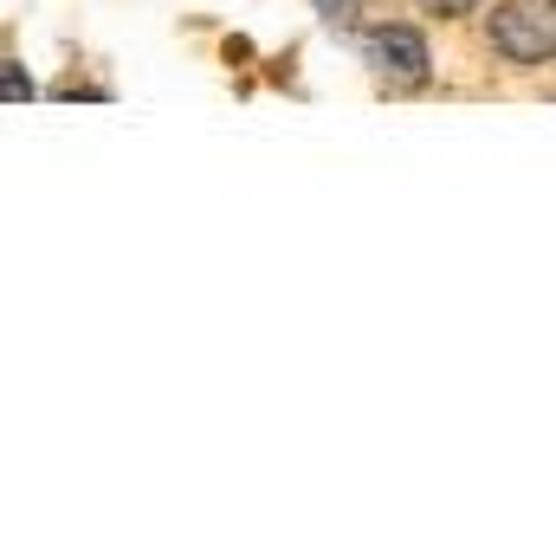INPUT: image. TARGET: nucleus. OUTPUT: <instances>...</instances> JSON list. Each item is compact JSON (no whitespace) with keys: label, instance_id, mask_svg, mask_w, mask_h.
I'll return each mask as SVG.
<instances>
[{"label":"nucleus","instance_id":"nucleus-1","mask_svg":"<svg viewBox=\"0 0 556 556\" xmlns=\"http://www.w3.org/2000/svg\"><path fill=\"white\" fill-rule=\"evenodd\" d=\"M492 46L511 65H544V59H556V0H505L492 13Z\"/></svg>","mask_w":556,"mask_h":556},{"label":"nucleus","instance_id":"nucleus-2","mask_svg":"<svg viewBox=\"0 0 556 556\" xmlns=\"http://www.w3.org/2000/svg\"><path fill=\"white\" fill-rule=\"evenodd\" d=\"M363 59L376 65V78H389V85H420L427 78V39H420L415 26H376L369 39H363Z\"/></svg>","mask_w":556,"mask_h":556},{"label":"nucleus","instance_id":"nucleus-3","mask_svg":"<svg viewBox=\"0 0 556 556\" xmlns=\"http://www.w3.org/2000/svg\"><path fill=\"white\" fill-rule=\"evenodd\" d=\"M317 13H324L330 26H356V0H317Z\"/></svg>","mask_w":556,"mask_h":556},{"label":"nucleus","instance_id":"nucleus-4","mask_svg":"<svg viewBox=\"0 0 556 556\" xmlns=\"http://www.w3.org/2000/svg\"><path fill=\"white\" fill-rule=\"evenodd\" d=\"M420 7H427V13H472L479 0H420Z\"/></svg>","mask_w":556,"mask_h":556}]
</instances>
